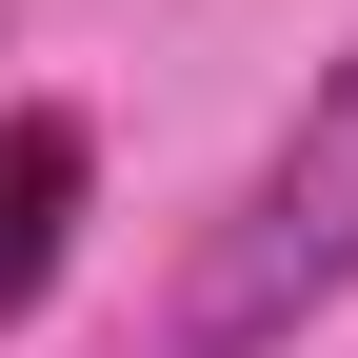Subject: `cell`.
<instances>
[{
  "label": "cell",
  "mask_w": 358,
  "mask_h": 358,
  "mask_svg": "<svg viewBox=\"0 0 358 358\" xmlns=\"http://www.w3.org/2000/svg\"><path fill=\"white\" fill-rule=\"evenodd\" d=\"M358 279V60L299 100V140L259 159V199L219 219L199 259H179V299H159V358H279L319 299Z\"/></svg>",
  "instance_id": "cell-1"
},
{
  "label": "cell",
  "mask_w": 358,
  "mask_h": 358,
  "mask_svg": "<svg viewBox=\"0 0 358 358\" xmlns=\"http://www.w3.org/2000/svg\"><path fill=\"white\" fill-rule=\"evenodd\" d=\"M80 179H100V140H80L60 100H0V338H20V319H40V279H60Z\"/></svg>",
  "instance_id": "cell-2"
}]
</instances>
